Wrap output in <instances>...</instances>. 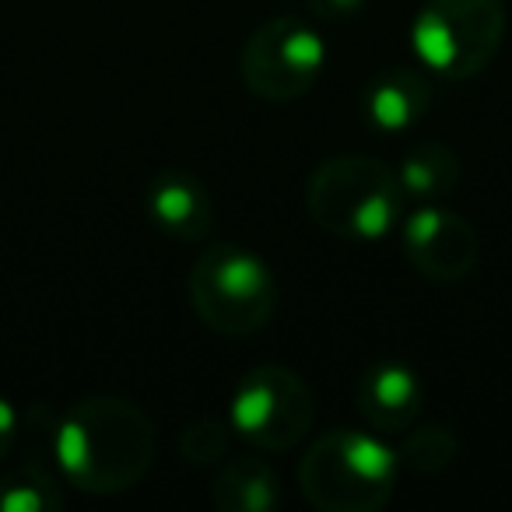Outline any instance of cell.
Instances as JSON below:
<instances>
[{
	"label": "cell",
	"mask_w": 512,
	"mask_h": 512,
	"mask_svg": "<svg viewBox=\"0 0 512 512\" xmlns=\"http://www.w3.org/2000/svg\"><path fill=\"white\" fill-rule=\"evenodd\" d=\"M53 449L67 484L88 495H120L151 470L158 435L134 400L85 397L60 414Z\"/></svg>",
	"instance_id": "cell-1"
},
{
	"label": "cell",
	"mask_w": 512,
	"mask_h": 512,
	"mask_svg": "<svg viewBox=\"0 0 512 512\" xmlns=\"http://www.w3.org/2000/svg\"><path fill=\"white\" fill-rule=\"evenodd\" d=\"M404 183L386 162L369 155H334L306 183L309 218L323 232L351 242L383 239L404 214Z\"/></svg>",
	"instance_id": "cell-2"
},
{
	"label": "cell",
	"mask_w": 512,
	"mask_h": 512,
	"mask_svg": "<svg viewBox=\"0 0 512 512\" xmlns=\"http://www.w3.org/2000/svg\"><path fill=\"white\" fill-rule=\"evenodd\" d=\"M397 449L358 428L323 432L299 463V488L323 512H379L397 488Z\"/></svg>",
	"instance_id": "cell-3"
},
{
	"label": "cell",
	"mask_w": 512,
	"mask_h": 512,
	"mask_svg": "<svg viewBox=\"0 0 512 512\" xmlns=\"http://www.w3.org/2000/svg\"><path fill=\"white\" fill-rule=\"evenodd\" d=\"M190 306L204 327L225 337H249L271 323L278 281L271 267L242 246H207L190 271Z\"/></svg>",
	"instance_id": "cell-4"
},
{
	"label": "cell",
	"mask_w": 512,
	"mask_h": 512,
	"mask_svg": "<svg viewBox=\"0 0 512 512\" xmlns=\"http://www.w3.org/2000/svg\"><path fill=\"white\" fill-rule=\"evenodd\" d=\"M505 0H425L411 25L414 57L446 81H470L505 39Z\"/></svg>",
	"instance_id": "cell-5"
},
{
	"label": "cell",
	"mask_w": 512,
	"mask_h": 512,
	"mask_svg": "<svg viewBox=\"0 0 512 512\" xmlns=\"http://www.w3.org/2000/svg\"><path fill=\"white\" fill-rule=\"evenodd\" d=\"M316 418L313 390L285 365H260L239 379L228 404V425L260 453H281L306 439Z\"/></svg>",
	"instance_id": "cell-6"
},
{
	"label": "cell",
	"mask_w": 512,
	"mask_h": 512,
	"mask_svg": "<svg viewBox=\"0 0 512 512\" xmlns=\"http://www.w3.org/2000/svg\"><path fill=\"white\" fill-rule=\"evenodd\" d=\"M327 46L320 32L295 15L264 22L242 46L239 71L246 88L264 102H295L320 81Z\"/></svg>",
	"instance_id": "cell-7"
},
{
	"label": "cell",
	"mask_w": 512,
	"mask_h": 512,
	"mask_svg": "<svg viewBox=\"0 0 512 512\" xmlns=\"http://www.w3.org/2000/svg\"><path fill=\"white\" fill-rule=\"evenodd\" d=\"M404 256L421 278L453 285L477 267L481 239L463 214L439 204H425L404 225Z\"/></svg>",
	"instance_id": "cell-8"
},
{
	"label": "cell",
	"mask_w": 512,
	"mask_h": 512,
	"mask_svg": "<svg viewBox=\"0 0 512 512\" xmlns=\"http://www.w3.org/2000/svg\"><path fill=\"white\" fill-rule=\"evenodd\" d=\"M144 211L158 232L176 242H200L214 232L211 193L190 172H158L144 190Z\"/></svg>",
	"instance_id": "cell-9"
},
{
	"label": "cell",
	"mask_w": 512,
	"mask_h": 512,
	"mask_svg": "<svg viewBox=\"0 0 512 512\" xmlns=\"http://www.w3.org/2000/svg\"><path fill=\"white\" fill-rule=\"evenodd\" d=\"M421 407H425V386L407 365H372L358 379V414L369 421L372 432L400 435L418 421Z\"/></svg>",
	"instance_id": "cell-10"
},
{
	"label": "cell",
	"mask_w": 512,
	"mask_h": 512,
	"mask_svg": "<svg viewBox=\"0 0 512 512\" xmlns=\"http://www.w3.org/2000/svg\"><path fill=\"white\" fill-rule=\"evenodd\" d=\"M432 109V85L411 64H390L369 78L362 92V113L372 127L397 134L421 120Z\"/></svg>",
	"instance_id": "cell-11"
},
{
	"label": "cell",
	"mask_w": 512,
	"mask_h": 512,
	"mask_svg": "<svg viewBox=\"0 0 512 512\" xmlns=\"http://www.w3.org/2000/svg\"><path fill=\"white\" fill-rule=\"evenodd\" d=\"M211 498L221 512H267L281 502L274 470L260 456H232L211 484Z\"/></svg>",
	"instance_id": "cell-12"
},
{
	"label": "cell",
	"mask_w": 512,
	"mask_h": 512,
	"mask_svg": "<svg viewBox=\"0 0 512 512\" xmlns=\"http://www.w3.org/2000/svg\"><path fill=\"white\" fill-rule=\"evenodd\" d=\"M404 193L421 204H442L460 183V158L439 141H421L404 151L397 169Z\"/></svg>",
	"instance_id": "cell-13"
},
{
	"label": "cell",
	"mask_w": 512,
	"mask_h": 512,
	"mask_svg": "<svg viewBox=\"0 0 512 512\" xmlns=\"http://www.w3.org/2000/svg\"><path fill=\"white\" fill-rule=\"evenodd\" d=\"M60 505V481L43 463H18L8 474H0V512H57Z\"/></svg>",
	"instance_id": "cell-14"
},
{
	"label": "cell",
	"mask_w": 512,
	"mask_h": 512,
	"mask_svg": "<svg viewBox=\"0 0 512 512\" xmlns=\"http://www.w3.org/2000/svg\"><path fill=\"white\" fill-rule=\"evenodd\" d=\"M397 460L414 474H439L456 460V435L446 425H411L400 432Z\"/></svg>",
	"instance_id": "cell-15"
},
{
	"label": "cell",
	"mask_w": 512,
	"mask_h": 512,
	"mask_svg": "<svg viewBox=\"0 0 512 512\" xmlns=\"http://www.w3.org/2000/svg\"><path fill=\"white\" fill-rule=\"evenodd\" d=\"M228 439H232V425H228V421L200 418L183 428L179 453L190 463H218L228 456Z\"/></svg>",
	"instance_id": "cell-16"
},
{
	"label": "cell",
	"mask_w": 512,
	"mask_h": 512,
	"mask_svg": "<svg viewBox=\"0 0 512 512\" xmlns=\"http://www.w3.org/2000/svg\"><path fill=\"white\" fill-rule=\"evenodd\" d=\"M369 0H309V11H313L320 22H348V18H355L358 11L365 8Z\"/></svg>",
	"instance_id": "cell-17"
},
{
	"label": "cell",
	"mask_w": 512,
	"mask_h": 512,
	"mask_svg": "<svg viewBox=\"0 0 512 512\" xmlns=\"http://www.w3.org/2000/svg\"><path fill=\"white\" fill-rule=\"evenodd\" d=\"M15 435H18V414H15V407H11L8 400L0 397V460L11 453V446H15Z\"/></svg>",
	"instance_id": "cell-18"
}]
</instances>
